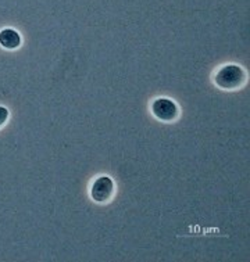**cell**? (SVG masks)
Wrapping results in <instances>:
<instances>
[{
    "label": "cell",
    "instance_id": "cell-4",
    "mask_svg": "<svg viewBox=\"0 0 250 262\" xmlns=\"http://www.w3.org/2000/svg\"><path fill=\"white\" fill-rule=\"evenodd\" d=\"M0 45L9 50L17 49L21 45V36L14 29L6 28L0 32Z\"/></svg>",
    "mask_w": 250,
    "mask_h": 262
},
{
    "label": "cell",
    "instance_id": "cell-3",
    "mask_svg": "<svg viewBox=\"0 0 250 262\" xmlns=\"http://www.w3.org/2000/svg\"><path fill=\"white\" fill-rule=\"evenodd\" d=\"M153 114L161 121H171L178 115V107L169 99H159L152 105Z\"/></svg>",
    "mask_w": 250,
    "mask_h": 262
},
{
    "label": "cell",
    "instance_id": "cell-5",
    "mask_svg": "<svg viewBox=\"0 0 250 262\" xmlns=\"http://www.w3.org/2000/svg\"><path fill=\"white\" fill-rule=\"evenodd\" d=\"M7 118H9V110L0 105V126L5 124Z\"/></svg>",
    "mask_w": 250,
    "mask_h": 262
},
{
    "label": "cell",
    "instance_id": "cell-1",
    "mask_svg": "<svg viewBox=\"0 0 250 262\" xmlns=\"http://www.w3.org/2000/svg\"><path fill=\"white\" fill-rule=\"evenodd\" d=\"M245 81V72L238 66H226L216 75V83L222 89H236L243 85Z\"/></svg>",
    "mask_w": 250,
    "mask_h": 262
},
{
    "label": "cell",
    "instance_id": "cell-2",
    "mask_svg": "<svg viewBox=\"0 0 250 262\" xmlns=\"http://www.w3.org/2000/svg\"><path fill=\"white\" fill-rule=\"evenodd\" d=\"M114 191V183L109 177H100L92 186V199L97 203H105L110 199Z\"/></svg>",
    "mask_w": 250,
    "mask_h": 262
}]
</instances>
